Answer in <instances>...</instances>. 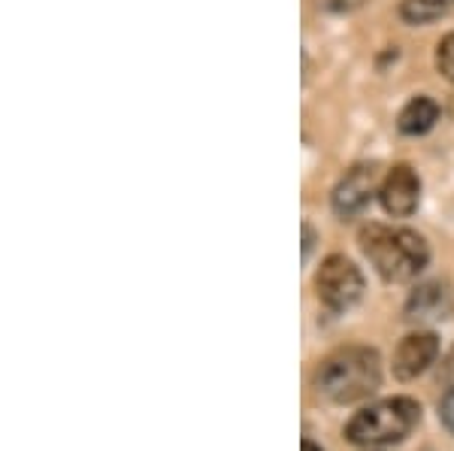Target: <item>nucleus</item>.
I'll return each instance as SVG.
<instances>
[{
	"mask_svg": "<svg viewBox=\"0 0 454 451\" xmlns=\"http://www.w3.org/2000/svg\"><path fill=\"white\" fill-rule=\"evenodd\" d=\"M382 385V358L370 346H342L315 369V388L336 406L370 400Z\"/></svg>",
	"mask_w": 454,
	"mask_h": 451,
	"instance_id": "1",
	"label": "nucleus"
},
{
	"mask_svg": "<svg viewBox=\"0 0 454 451\" xmlns=\"http://www.w3.org/2000/svg\"><path fill=\"white\" fill-rule=\"evenodd\" d=\"M361 252L385 282L415 279L430 260V249L421 234L409 228H385V224H367L361 230Z\"/></svg>",
	"mask_w": 454,
	"mask_h": 451,
	"instance_id": "2",
	"label": "nucleus"
},
{
	"mask_svg": "<svg viewBox=\"0 0 454 451\" xmlns=\"http://www.w3.org/2000/svg\"><path fill=\"white\" fill-rule=\"evenodd\" d=\"M421 424V403L412 397H387L364 406L346 424V439L355 446H394Z\"/></svg>",
	"mask_w": 454,
	"mask_h": 451,
	"instance_id": "3",
	"label": "nucleus"
},
{
	"mask_svg": "<svg viewBox=\"0 0 454 451\" xmlns=\"http://www.w3.org/2000/svg\"><path fill=\"white\" fill-rule=\"evenodd\" d=\"M315 294L331 312H346L364 297V273L346 254H331L315 273Z\"/></svg>",
	"mask_w": 454,
	"mask_h": 451,
	"instance_id": "4",
	"label": "nucleus"
},
{
	"mask_svg": "<svg viewBox=\"0 0 454 451\" xmlns=\"http://www.w3.org/2000/svg\"><path fill=\"white\" fill-rule=\"evenodd\" d=\"M439 358V337L430 330L409 333L406 339H400L397 352L391 361V373L397 382H412L419 376L427 373L434 367V361Z\"/></svg>",
	"mask_w": 454,
	"mask_h": 451,
	"instance_id": "5",
	"label": "nucleus"
},
{
	"mask_svg": "<svg viewBox=\"0 0 454 451\" xmlns=\"http://www.w3.org/2000/svg\"><path fill=\"white\" fill-rule=\"evenodd\" d=\"M379 200L382 209L394 218H409L419 209L421 200V182L415 176V170L409 164H397L394 170H387V176L379 185Z\"/></svg>",
	"mask_w": 454,
	"mask_h": 451,
	"instance_id": "6",
	"label": "nucleus"
},
{
	"mask_svg": "<svg viewBox=\"0 0 454 451\" xmlns=\"http://www.w3.org/2000/svg\"><path fill=\"white\" fill-rule=\"evenodd\" d=\"M376 191V170L372 167H355L340 179L333 188V213L340 218H351L367 209V203Z\"/></svg>",
	"mask_w": 454,
	"mask_h": 451,
	"instance_id": "7",
	"label": "nucleus"
},
{
	"mask_svg": "<svg viewBox=\"0 0 454 451\" xmlns=\"http://www.w3.org/2000/svg\"><path fill=\"white\" fill-rule=\"evenodd\" d=\"M436 121H439L436 100L412 97L406 106H403V113H400V119H397V128H400V134H406V136H421V134H427V130L434 128Z\"/></svg>",
	"mask_w": 454,
	"mask_h": 451,
	"instance_id": "8",
	"label": "nucleus"
},
{
	"mask_svg": "<svg viewBox=\"0 0 454 451\" xmlns=\"http://www.w3.org/2000/svg\"><path fill=\"white\" fill-rule=\"evenodd\" d=\"M454 10V0H403L400 16L409 25H430V21L449 16Z\"/></svg>",
	"mask_w": 454,
	"mask_h": 451,
	"instance_id": "9",
	"label": "nucleus"
},
{
	"mask_svg": "<svg viewBox=\"0 0 454 451\" xmlns=\"http://www.w3.org/2000/svg\"><path fill=\"white\" fill-rule=\"evenodd\" d=\"M442 285H436V282H430V285H421L419 291L412 294V300H409V318H436L439 312L445 307V294H442Z\"/></svg>",
	"mask_w": 454,
	"mask_h": 451,
	"instance_id": "10",
	"label": "nucleus"
},
{
	"mask_svg": "<svg viewBox=\"0 0 454 451\" xmlns=\"http://www.w3.org/2000/svg\"><path fill=\"white\" fill-rule=\"evenodd\" d=\"M436 70L442 73L449 82H454V34L442 36L436 46Z\"/></svg>",
	"mask_w": 454,
	"mask_h": 451,
	"instance_id": "11",
	"label": "nucleus"
},
{
	"mask_svg": "<svg viewBox=\"0 0 454 451\" xmlns=\"http://www.w3.org/2000/svg\"><path fill=\"white\" fill-rule=\"evenodd\" d=\"M439 421L449 433H454V388L439 400Z\"/></svg>",
	"mask_w": 454,
	"mask_h": 451,
	"instance_id": "12",
	"label": "nucleus"
},
{
	"mask_svg": "<svg viewBox=\"0 0 454 451\" xmlns=\"http://www.w3.org/2000/svg\"><path fill=\"white\" fill-rule=\"evenodd\" d=\"M364 4V0H331V6H333V10H355V6H361Z\"/></svg>",
	"mask_w": 454,
	"mask_h": 451,
	"instance_id": "13",
	"label": "nucleus"
},
{
	"mask_svg": "<svg viewBox=\"0 0 454 451\" xmlns=\"http://www.w3.org/2000/svg\"><path fill=\"white\" fill-rule=\"evenodd\" d=\"M300 451H321L318 446H315L312 439H303V446H300Z\"/></svg>",
	"mask_w": 454,
	"mask_h": 451,
	"instance_id": "14",
	"label": "nucleus"
},
{
	"mask_svg": "<svg viewBox=\"0 0 454 451\" xmlns=\"http://www.w3.org/2000/svg\"><path fill=\"white\" fill-rule=\"evenodd\" d=\"M424 451H434V448H424Z\"/></svg>",
	"mask_w": 454,
	"mask_h": 451,
	"instance_id": "15",
	"label": "nucleus"
}]
</instances>
